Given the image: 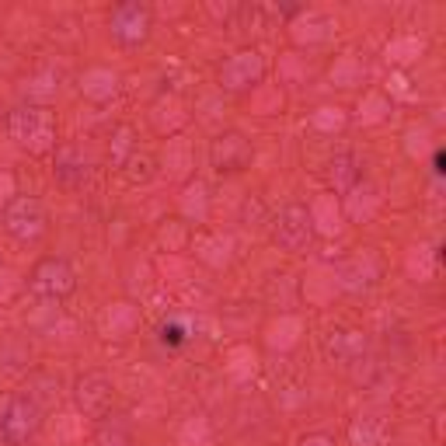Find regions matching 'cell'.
I'll list each match as a JSON object with an SVG mask.
<instances>
[{"instance_id": "7a4b0ae2", "label": "cell", "mask_w": 446, "mask_h": 446, "mask_svg": "<svg viewBox=\"0 0 446 446\" xmlns=\"http://www.w3.org/2000/svg\"><path fill=\"white\" fill-rule=\"evenodd\" d=\"M147 25H150V18H147V11H143L140 4L119 7L115 18H112V32L119 35L123 42H140V38L147 35Z\"/></svg>"}, {"instance_id": "6da1fadb", "label": "cell", "mask_w": 446, "mask_h": 446, "mask_svg": "<svg viewBox=\"0 0 446 446\" xmlns=\"http://www.w3.org/2000/svg\"><path fill=\"white\" fill-rule=\"evenodd\" d=\"M42 415L28 398H4L0 401V443L21 446L28 436H35Z\"/></svg>"}, {"instance_id": "3957f363", "label": "cell", "mask_w": 446, "mask_h": 446, "mask_svg": "<svg viewBox=\"0 0 446 446\" xmlns=\"http://www.w3.org/2000/svg\"><path fill=\"white\" fill-rule=\"evenodd\" d=\"M160 342H164V346H171V349H175V346H182V342H185V328H182L178 321L160 324Z\"/></svg>"}, {"instance_id": "277c9868", "label": "cell", "mask_w": 446, "mask_h": 446, "mask_svg": "<svg viewBox=\"0 0 446 446\" xmlns=\"http://www.w3.org/2000/svg\"><path fill=\"white\" fill-rule=\"evenodd\" d=\"M432 171H436V175H443L446 167H443V150H436V157H432Z\"/></svg>"}]
</instances>
